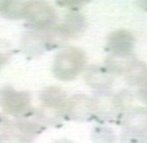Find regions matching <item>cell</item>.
Returning a JSON list of instances; mask_svg holds the SVG:
<instances>
[{
    "label": "cell",
    "instance_id": "13",
    "mask_svg": "<svg viewBox=\"0 0 147 143\" xmlns=\"http://www.w3.org/2000/svg\"><path fill=\"white\" fill-rule=\"evenodd\" d=\"M55 143H71V142H68V141H66V140H62V141H59V142H57Z\"/></svg>",
    "mask_w": 147,
    "mask_h": 143
},
{
    "label": "cell",
    "instance_id": "2",
    "mask_svg": "<svg viewBox=\"0 0 147 143\" xmlns=\"http://www.w3.org/2000/svg\"><path fill=\"white\" fill-rule=\"evenodd\" d=\"M24 18L36 29H48L56 22L55 12L43 1H29L26 4Z\"/></svg>",
    "mask_w": 147,
    "mask_h": 143
},
{
    "label": "cell",
    "instance_id": "9",
    "mask_svg": "<svg viewBox=\"0 0 147 143\" xmlns=\"http://www.w3.org/2000/svg\"><path fill=\"white\" fill-rule=\"evenodd\" d=\"M14 127L8 119L0 115V140L14 137Z\"/></svg>",
    "mask_w": 147,
    "mask_h": 143
},
{
    "label": "cell",
    "instance_id": "4",
    "mask_svg": "<svg viewBox=\"0 0 147 143\" xmlns=\"http://www.w3.org/2000/svg\"><path fill=\"white\" fill-rule=\"evenodd\" d=\"M109 48L116 55L124 57L132 52L134 46V37L126 31H117L109 37Z\"/></svg>",
    "mask_w": 147,
    "mask_h": 143
},
{
    "label": "cell",
    "instance_id": "8",
    "mask_svg": "<svg viewBox=\"0 0 147 143\" xmlns=\"http://www.w3.org/2000/svg\"><path fill=\"white\" fill-rule=\"evenodd\" d=\"M41 99L46 107L51 108H61L66 104L65 93L59 88H48L42 94Z\"/></svg>",
    "mask_w": 147,
    "mask_h": 143
},
{
    "label": "cell",
    "instance_id": "7",
    "mask_svg": "<svg viewBox=\"0 0 147 143\" xmlns=\"http://www.w3.org/2000/svg\"><path fill=\"white\" fill-rule=\"evenodd\" d=\"M123 72L132 84L142 85L147 77V67L142 62L134 61L126 64Z\"/></svg>",
    "mask_w": 147,
    "mask_h": 143
},
{
    "label": "cell",
    "instance_id": "3",
    "mask_svg": "<svg viewBox=\"0 0 147 143\" xmlns=\"http://www.w3.org/2000/svg\"><path fill=\"white\" fill-rule=\"evenodd\" d=\"M30 97L24 92H18L12 88H4L0 92V106L4 111L12 115H19L27 111Z\"/></svg>",
    "mask_w": 147,
    "mask_h": 143
},
{
    "label": "cell",
    "instance_id": "5",
    "mask_svg": "<svg viewBox=\"0 0 147 143\" xmlns=\"http://www.w3.org/2000/svg\"><path fill=\"white\" fill-rule=\"evenodd\" d=\"M124 125L129 131L147 134V110L135 109L127 115Z\"/></svg>",
    "mask_w": 147,
    "mask_h": 143
},
{
    "label": "cell",
    "instance_id": "10",
    "mask_svg": "<svg viewBox=\"0 0 147 143\" xmlns=\"http://www.w3.org/2000/svg\"><path fill=\"white\" fill-rule=\"evenodd\" d=\"M9 55V52L4 43L0 42V69L8 61Z\"/></svg>",
    "mask_w": 147,
    "mask_h": 143
},
{
    "label": "cell",
    "instance_id": "1",
    "mask_svg": "<svg viewBox=\"0 0 147 143\" xmlns=\"http://www.w3.org/2000/svg\"><path fill=\"white\" fill-rule=\"evenodd\" d=\"M86 57L82 50L67 48L59 53L53 64V72L58 79L69 81L74 79L84 69Z\"/></svg>",
    "mask_w": 147,
    "mask_h": 143
},
{
    "label": "cell",
    "instance_id": "11",
    "mask_svg": "<svg viewBox=\"0 0 147 143\" xmlns=\"http://www.w3.org/2000/svg\"><path fill=\"white\" fill-rule=\"evenodd\" d=\"M139 97L143 102L147 104V77L142 83V87L139 91Z\"/></svg>",
    "mask_w": 147,
    "mask_h": 143
},
{
    "label": "cell",
    "instance_id": "6",
    "mask_svg": "<svg viewBox=\"0 0 147 143\" xmlns=\"http://www.w3.org/2000/svg\"><path fill=\"white\" fill-rule=\"evenodd\" d=\"M27 2L21 1H0V14L9 19L24 18Z\"/></svg>",
    "mask_w": 147,
    "mask_h": 143
},
{
    "label": "cell",
    "instance_id": "12",
    "mask_svg": "<svg viewBox=\"0 0 147 143\" xmlns=\"http://www.w3.org/2000/svg\"><path fill=\"white\" fill-rule=\"evenodd\" d=\"M0 143H24V140L20 137H11L9 138L0 140Z\"/></svg>",
    "mask_w": 147,
    "mask_h": 143
}]
</instances>
